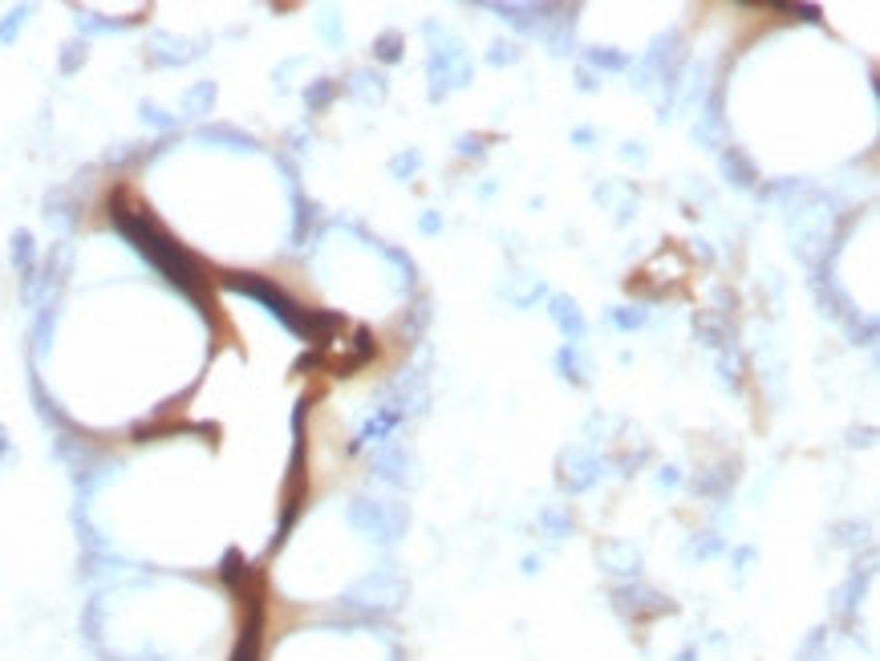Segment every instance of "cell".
<instances>
[{
  "mask_svg": "<svg viewBox=\"0 0 880 661\" xmlns=\"http://www.w3.org/2000/svg\"><path fill=\"white\" fill-rule=\"evenodd\" d=\"M114 223H118L122 236L134 243V248L143 252V256L151 260V264L159 268V272L167 276L171 284H179V289L187 292V297H195V292H199V284H195V264H191V256L179 248L175 240L163 236V232L154 228L151 220H146V215L126 212V207H114Z\"/></svg>",
  "mask_w": 880,
  "mask_h": 661,
  "instance_id": "6da1fadb",
  "label": "cell"
},
{
  "mask_svg": "<svg viewBox=\"0 0 880 661\" xmlns=\"http://www.w3.org/2000/svg\"><path fill=\"white\" fill-rule=\"evenodd\" d=\"M228 289L243 292V297H252V301H260V304H268V312H276V317H281L289 329H304V321H301V312H296V304L284 297L281 289H272L268 281H260V276H228Z\"/></svg>",
  "mask_w": 880,
  "mask_h": 661,
  "instance_id": "7a4b0ae2",
  "label": "cell"
}]
</instances>
